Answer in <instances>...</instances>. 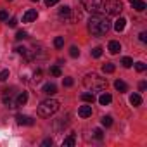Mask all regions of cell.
Listing matches in <instances>:
<instances>
[{
	"mask_svg": "<svg viewBox=\"0 0 147 147\" xmlns=\"http://www.w3.org/2000/svg\"><path fill=\"white\" fill-rule=\"evenodd\" d=\"M109 28H111V23H109V19H107L104 14L95 12V14L88 19V31H90L94 36H102V35H106V33L109 31Z\"/></svg>",
	"mask_w": 147,
	"mask_h": 147,
	"instance_id": "obj_1",
	"label": "cell"
},
{
	"mask_svg": "<svg viewBox=\"0 0 147 147\" xmlns=\"http://www.w3.org/2000/svg\"><path fill=\"white\" fill-rule=\"evenodd\" d=\"M83 85H85V88H88L92 92H102V90L107 88V80L100 78L95 73H92V75H87L83 78Z\"/></svg>",
	"mask_w": 147,
	"mask_h": 147,
	"instance_id": "obj_2",
	"label": "cell"
},
{
	"mask_svg": "<svg viewBox=\"0 0 147 147\" xmlns=\"http://www.w3.org/2000/svg\"><path fill=\"white\" fill-rule=\"evenodd\" d=\"M57 111H59V102L54 100V99H47V100L40 102V106H38V114L42 118H50Z\"/></svg>",
	"mask_w": 147,
	"mask_h": 147,
	"instance_id": "obj_3",
	"label": "cell"
},
{
	"mask_svg": "<svg viewBox=\"0 0 147 147\" xmlns=\"http://www.w3.org/2000/svg\"><path fill=\"white\" fill-rule=\"evenodd\" d=\"M106 14L109 16H119L121 11H123V4L119 2V0H106V4H102Z\"/></svg>",
	"mask_w": 147,
	"mask_h": 147,
	"instance_id": "obj_4",
	"label": "cell"
},
{
	"mask_svg": "<svg viewBox=\"0 0 147 147\" xmlns=\"http://www.w3.org/2000/svg\"><path fill=\"white\" fill-rule=\"evenodd\" d=\"M82 4H83L85 11L94 12V14L102 9V0H82Z\"/></svg>",
	"mask_w": 147,
	"mask_h": 147,
	"instance_id": "obj_5",
	"label": "cell"
},
{
	"mask_svg": "<svg viewBox=\"0 0 147 147\" xmlns=\"http://www.w3.org/2000/svg\"><path fill=\"white\" fill-rule=\"evenodd\" d=\"M16 121H18V125H24V126H33L35 125V119L31 116H24V114H18Z\"/></svg>",
	"mask_w": 147,
	"mask_h": 147,
	"instance_id": "obj_6",
	"label": "cell"
},
{
	"mask_svg": "<svg viewBox=\"0 0 147 147\" xmlns=\"http://www.w3.org/2000/svg\"><path fill=\"white\" fill-rule=\"evenodd\" d=\"M36 18H38V12L33 11V9H30V11L24 12V16H23V23H31V21H35Z\"/></svg>",
	"mask_w": 147,
	"mask_h": 147,
	"instance_id": "obj_7",
	"label": "cell"
},
{
	"mask_svg": "<svg viewBox=\"0 0 147 147\" xmlns=\"http://www.w3.org/2000/svg\"><path fill=\"white\" fill-rule=\"evenodd\" d=\"M130 4H131V7H133L135 11H138V12L145 11V2H144V0H130Z\"/></svg>",
	"mask_w": 147,
	"mask_h": 147,
	"instance_id": "obj_8",
	"label": "cell"
},
{
	"mask_svg": "<svg viewBox=\"0 0 147 147\" xmlns=\"http://www.w3.org/2000/svg\"><path fill=\"white\" fill-rule=\"evenodd\" d=\"M78 114H80L82 118H90V116H92V106H82V107L78 109Z\"/></svg>",
	"mask_w": 147,
	"mask_h": 147,
	"instance_id": "obj_9",
	"label": "cell"
},
{
	"mask_svg": "<svg viewBox=\"0 0 147 147\" xmlns=\"http://www.w3.org/2000/svg\"><path fill=\"white\" fill-rule=\"evenodd\" d=\"M76 144V137H75V133H71L69 137H66L64 140H62V147H73Z\"/></svg>",
	"mask_w": 147,
	"mask_h": 147,
	"instance_id": "obj_10",
	"label": "cell"
},
{
	"mask_svg": "<svg viewBox=\"0 0 147 147\" xmlns=\"http://www.w3.org/2000/svg\"><path fill=\"white\" fill-rule=\"evenodd\" d=\"M69 16H71V7L62 5V7L59 9V18H62V19H67V21H69Z\"/></svg>",
	"mask_w": 147,
	"mask_h": 147,
	"instance_id": "obj_11",
	"label": "cell"
},
{
	"mask_svg": "<svg viewBox=\"0 0 147 147\" xmlns=\"http://www.w3.org/2000/svg\"><path fill=\"white\" fill-rule=\"evenodd\" d=\"M107 50H109L111 54H118V52L121 50V45H119V42H116V40L109 42V45H107Z\"/></svg>",
	"mask_w": 147,
	"mask_h": 147,
	"instance_id": "obj_12",
	"label": "cell"
},
{
	"mask_svg": "<svg viewBox=\"0 0 147 147\" xmlns=\"http://www.w3.org/2000/svg\"><path fill=\"white\" fill-rule=\"evenodd\" d=\"M125 26H126V19L125 18H119V19H116V23H114V30L119 33V31H123L125 30Z\"/></svg>",
	"mask_w": 147,
	"mask_h": 147,
	"instance_id": "obj_13",
	"label": "cell"
},
{
	"mask_svg": "<svg viewBox=\"0 0 147 147\" xmlns=\"http://www.w3.org/2000/svg\"><path fill=\"white\" fill-rule=\"evenodd\" d=\"M43 94H47V95H54V94H57V87H55L54 83H47V85L43 87Z\"/></svg>",
	"mask_w": 147,
	"mask_h": 147,
	"instance_id": "obj_14",
	"label": "cell"
},
{
	"mask_svg": "<svg viewBox=\"0 0 147 147\" xmlns=\"http://www.w3.org/2000/svg\"><path fill=\"white\" fill-rule=\"evenodd\" d=\"M26 102H28V94L26 92H21L18 95V99H16V106H24Z\"/></svg>",
	"mask_w": 147,
	"mask_h": 147,
	"instance_id": "obj_15",
	"label": "cell"
},
{
	"mask_svg": "<svg viewBox=\"0 0 147 147\" xmlns=\"http://www.w3.org/2000/svg\"><path fill=\"white\" fill-rule=\"evenodd\" d=\"M114 87H116L118 92H126V90H128V85H126L123 80H116V82H114Z\"/></svg>",
	"mask_w": 147,
	"mask_h": 147,
	"instance_id": "obj_16",
	"label": "cell"
},
{
	"mask_svg": "<svg viewBox=\"0 0 147 147\" xmlns=\"http://www.w3.org/2000/svg\"><path fill=\"white\" fill-rule=\"evenodd\" d=\"M130 104H131L133 107H138V106L142 104V97H140L138 94H133V95L130 97Z\"/></svg>",
	"mask_w": 147,
	"mask_h": 147,
	"instance_id": "obj_17",
	"label": "cell"
},
{
	"mask_svg": "<svg viewBox=\"0 0 147 147\" xmlns=\"http://www.w3.org/2000/svg\"><path fill=\"white\" fill-rule=\"evenodd\" d=\"M111 100H113L111 94H102V95L99 97V102H100L102 106H107V104H111Z\"/></svg>",
	"mask_w": 147,
	"mask_h": 147,
	"instance_id": "obj_18",
	"label": "cell"
},
{
	"mask_svg": "<svg viewBox=\"0 0 147 147\" xmlns=\"http://www.w3.org/2000/svg\"><path fill=\"white\" fill-rule=\"evenodd\" d=\"M82 100L88 102V104H94L95 102V95L94 94H82Z\"/></svg>",
	"mask_w": 147,
	"mask_h": 147,
	"instance_id": "obj_19",
	"label": "cell"
},
{
	"mask_svg": "<svg viewBox=\"0 0 147 147\" xmlns=\"http://www.w3.org/2000/svg\"><path fill=\"white\" fill-rule=\"evenodd\" d=\"M114 69H116V67H114V64H113V62H106V64L102 66V71H104V73H107V75L114 73Z\"/></svg>",
	"mask_w": 147,
	"mask_h": 147,
	"instance_id": "obj_20",
	"label": "cell"
},
{
	"mask_svg": "<svg viewBox=\"0 0 147 147\" xmlns=\"http://www.w3.org/2000/svg\"><path fill=\"white\" fill-rule=\"evenodd\" d=\"M121 64H123L125 67H131V66H133V59H131V57H123V59H121Z\"/></svg>",
	"mask_w": 147,
	"mask_h": 147,
	"instance_id": "obj_21",
	"label": "cell"
},
{
	"mask_svg": "<svg viewBox=\"0 0 147 147\" xmlns=\"http://www.w3.org/2000/svg\"><path fill=\"white\" fill-rule=\"evenodd\" d=\"M100 123H102V126H111V125H113V118H111V116H104V118L100 119Z\"/></svg>",
	"mask_w": 147,
	"mask_h": 147,
	"instance_id": "obj_22",
	"label": "cell"
},
{
	"mask_svg": "<svg viewBox=\"0 0 147 147\" xmlns=\"http://www.w3.org/2000/svg\"><path fill=\"white\" fill-rule=\"evenodd\" d=\"M50 75L52 76H61V67L59 66H52L50 67Z\"/></svg>",
	"mask_w": 147,
	"mask_h": 147,
	"instance_id": "obj_23",
	"label": "cell"
},
{
	"mask_svg": "<svg viewBox=\"0 0 147 147\" xmlns=\"http://www.w3.org/2000/svg\"><path fill=\"white\" fill-rule=\"evenodd\" d=\"M62 45H64V38H62V36H57V38L54 40V47H55V49H61Z\"/></svg>",
	"mask_w": 147,
	"mask_h": 147,
	"instance_id": "obj_24",
	"label": "cell"
},
{
	"mask_svg": "<svg viewBox=\"0 0 147 147\" xmlns=\"http://www.w3.org/2000/svg\"><path fill=\"white\" fill-rule=\"evenodd\" d=\"M69 55H71V57H78V55H80V50H78V47H75V45H73V47L69 49Z\"/></svg>",
	"mask_w": 147,
	"mask_h": 147,
	"instance_id": "obj_25",
	"label": "cell"
},
{
	"mask_svg": "<svg viewBox=\"0 0 147 147\" xmlns=\"http://www.w3.org/2000/svg\"><path fill=\"white\" fill-rule=\"evenodd\" d=\"M26 36H28V33H26L24 30H19V31L16 33V40H24Z\"/></svg>",
	"mask_w": 147,
	"mask_h": 147,
	"instance_id": "obj_26",
	"label": "cell"
},
{
	"mask_svg": "<svg viewBox=\"0 0 147 147\" xmlns=\"http://www.w3.org/2000/svg\"><path fill=\"white\" fill-rule=\"evenodd\" d=\"M100 55H102V49H100V47H95V49L92 50V57H95V59H99Z\"/></svg>",
	"mask_w": 147,
	"mask_h": 147,
	"instance_id": "obj_27",
	"label": "cell"
},
{
	"mask_svg": "<svg viewBox=\"0 0 147 147\" xmlns=\"http://www.w3.org/2000/svg\"><path fill=\"white\" fill-rule=\"evenodd\" d=\"M9 78V69H4V71H0V82H5Z\"/></svg>",
	"mask_w": 147,
	"mask_h": 147,
	"instance_id": "obj_28",
	"label": "cell"
},
{
	"mask_svg": "<svg viewBox=\"0 0 147 147\" xmlns=\"http://www.w3.org/2000/svg\"><path fill=\"white\" fill-rule=\"evenodd\" d=\"M94 137H95L97 140H102V137H104V133H102V130H100V128H97V130H94Z\"/></svg>",
	"mask_w": 147,
	"mask_h": 147,
	"instance_id": "obj_29",
	"label": "cell"
},
{
	"mask_svg": "<svg viewBox=\"0 0 147 147\" xmlns=\"http://www.w3.org/2000/svg\"><path fill=\"white\" fill-rule=\"evenodd\" d=\"M135 69H137L138 73H144V71H145V64H144V62H137V64H135Z\"/></svg>",
	"mask_w": 147,
	"mask_h": 147,
	"instance_id": "obj_30",
	"label": "cell"
},
{
	"mask_svg": "<svg viewBox=\"0 0 147 147\" xmlns=\"http://www.w3.org/2000/svg\"><path fill=\"white\" fill-rule=\"evenodd\" d=\"M62 83H64V87H73V83H75V82H73V78H64Z\"/></svg>",
	"mask_w": 147,
	"mask_h": 147,
	"instance_id": "obj_31",
	"label": "cell"
},
{
	"mask_svg": "<svg viewBox=\"0 0 147 147\" xmlns=\"http://www.w3.org/2000/svg\"><path fill=\"white\" fill-rule=\"evenodd\" d=\"M7 24H9L11 28H16V26H18V19H14V18H12V19H7Z\"/></svg>",
	"mask_w": 147,
	"mask_h": 147,
	"instance_id": "obj_32",
	"label": "cell"
},
{
	"mask_svg": "<svg viewBox=\"0 0 147 147\" xmlns=\"http://www.w3.org/2000/svg\"><path fill=\"white\" fill-rule=\"evenodd\" d=\"M9 19V14L5 11H0V21H7Z\"/></svg>",
	"mask_w": 147,
	"mask_h": 147,
	"instance_id": "obj_33",
	"label": "cell"
},
{
	"mask_svg": "<svg viewBox=\"0 0 147 147\" xmlns=\"http://www.w3.org/2000/svg\"><path fill=\"white\" fill-rule=\"evenodd\" d=\"M16 52H18V54H23V55H26V52H28V50H26L24 47H16Z\"/></svg>",
	"mask_w": 147,
	"mask_h": 147,
	"instance_id": "obj_34",
	"label": "cell"
},
{
	"mask_svg": "<svg viewBox=\"0 0 147 147\" xmlns=\"http://www.w3.org/2000/svg\"><path fill=\"white\" fill-rule=\"evenodd\" d=\"M138 38H140V42H144V43H145V42H147V33H144V31H142V33L138 35Z\"/></svg>",
	"mask_w": 147,
	"mask_h": 147,
	"instance_id": "obj_35",
	"label": "cell"
},
{
	"mask_svg": "<svg viewBox=\"0 0 147 147\" xmlns=\"http://www.w3.org/2000/svg\"><path fill=\"white\" fill-rule=\"evenodd\" d=\"M40 76H42V69H36V71H35V82H38Z\"/></svg>",
	"mask_w": 147,
	"mask_h": 147,
	"instance_id": "obj_36",
	"label": "cell"
},
{
	"mask_svg": "<svg viewBox=\"0 0 147 147\" xmlns=\"http://www.w3.org/2000/svg\"><path fill=\"white\" fill-rule=\"evenodd\" d=\"M57 2H59V0H45V4H47L49 7H52V5H55Z\"/></svg>",
	"mask_w": 147,
	"mask_h": 147,
	"instance_id": "obj_37",
	"label": "cell"
},
{
	"mask_svg": "<svg viewBox=\"0 0 147 147\" xmlns=\"http://www.w3.org/2000/svg\"><path fill=\"white\" fill-rule=\"evenodd\" d=\"M138 88H140V92H144V90L147 88V83H145V82H142V83L138 85Z\"/></svg>",
	"mask_w": 147,
	"mask_h": 147,
	"instance_id": "obj_38",
	"label": "cell"
},
{
	"mask_svg": "<svg viewBox=\"0 0 147 147\" xmlns=\"http://www.w3.org/2000/svg\"><path fill=\"white\" fill-rule=\"evenodd\" d=\"M42 145H52V138H47V140H43V142H42Z\"/></svg>",
	"mask_w": 147,
	"mask_h": 147,
	"instance_id": "obj_39",
	"label": "cell"
},
{
	"mask_svg": "<svg viewBox=\"0 0 147 147\" xmlns=\"http://www.w3.org/2000/svg\"><path fill=\"white\" fill-rule=\"evenodd\" d=\"M31 2H38V0H31Z\"/></svg>",
	"mask_w": 147,
	"mask_h": 147,
	"instance_id": "obj_40",
	"label": "cell"
},
{
	"mask_svg": "<svg viewBox=\"0 0 147 147\" xmlns=\"http://www.w3.org/2000/svg\"><path fill=\"white\" fill-rule=\"evenodd\" d=\"M7 2H12V0H7Z\"/></svg>",
	"mask_w": 147,
	"mask_h": 147,
	"instance_id": "obj_41",
	"label": "cell"
}]
</instances>
